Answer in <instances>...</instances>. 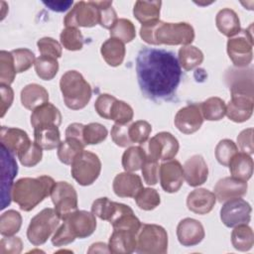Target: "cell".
<instances>
[{"mask_svg":"<svg viewBox=\"0 0 254 254\" xmlns=\"http://www.w3.org/2000/svg\"><path fill=\"white\" fill-rule=\"evenodd\" d=\"M136 74L142 93L153 100L171 98L182 77V68L173 52L143 48L136 58Z\"/></svg>","mask_w":254,"mask_h":254,"instance_id":"6da1fadb","label":"cell"},{"mask_svg":"<svg viewBox=\"0 0 254 254\" xmlns=\"http://www.w3.org/2000/svg\"><path fill=\"white\" fill-rule=\"evenodd\" d=\"M140 37L150 45L188 46L194 40V30L190 24L186 22L166 23L159 20L151 24L142 25Z\"/></svg>","mask_w":254,"mask_h":254,"instance_id":"7a4b0ae2","label":"cell"},{"mask_svg":"<svg viewBox=\"0 0 254 254\" xmlns=\"http://www.w3.org/2000/svg\"><path fill=\"white\" fill-rule=\"evenodd\" d=\"M55 185L56 182L49 176L19 179L14 183L12 199L22 210L30 211L51 195Z\"/></svg>","mask_w":254,"mask_h":254,"instance_id":"3957f363","label":"cell"},{"mask_svg":"<svg viewBox=\"0 0 254 254\" xmlns=\"http://www.w3.org/2000/svg\"><path fill=\"white\" fill-rule=\"evenodd\" d=\"M60 88L64 104L71 110L84 108L92 95L90 84L76 70H67L62 75Z\"/></svg>","mask_w":254,"mask_h":254,"instance_id":"277c9868","label":"cell"},{"mask_svg":"<svg viewBox=\"0 0 254 254\" xmlns=\"http://www.w3.org/2000/svg\"><path fill=\"white\" fill-rule=\"evenodd\" d=\"M60 216L53 208H44L30 221L27 229V238L35 246L42 245L57 230L60 224Z\"/></svg>","mask_w":254,"mask_h":254,"instance_id":"5b68a950","label":"cell"},{"mask_svg":"<svg viewBox=\"0 0 254 254\" xmlns=\"http://www.w3.org/2000/svg\"><path fill=\"white\" fill-rule=\"evenodd\" d=\"M168 251V233L158 224H142L137 234L136 252L165 254Z\"/></svg>","mask_w":254,"mask_h":254,"instance_id":"8992f818","label":"cell"},{"mask_svg":"<svg viewBox=\"0 0 254 254\" xmlns=\"http://www.w3.org/2000/svg\"><path fill=\"white\" fill-rule=\"evenodd\" d=\"M101 172V162L98 156L92 152L83 150L72 161L70 173L72 178L80 186L92 185Z\"/></svg>","mask_w":254,"mask_h":254,"instance_id":"52a82bcc","label":"cell"},{"mask_svg":"<svg viewBox=\"0 0 254 254\" xmlns=\"http://www.w3.org/2000/svg\"><path fill=\"white\" fill-rule=\"evenodd\" d=\"M55 210L61 219L64 220L77 210V193L73 186L67 182H57L51 192Z\"/></svg>","mask_w":254,"mask_h":254,"instance_id":"ba28073f","label":"cell"},{"mask_svg":"<svg viewBox=\"0 0 254 254\" xmlns=\"http://www.w3.org/2000/svg\"><path fill=\"white\" fill-rule=\"evenodd\" d=\"M252 47V32L248 29L244 30L240 36L229 38L226 45L227 54L235 66L245 67L251 63L253 58Z\"/></svg>","mask_w":254,"mask_h":254,"instance_id":"9c48e42d","label":"cell"},{"mask_svg":"<svg viewBox=\"0 0 254 254\" xmlns=\"http://www.w3.org/2000/svg\"><path fill=\"white\" fill-rule=\"evenodd\" d=\"M65 27L91 28L99 24V11L93 1H79L64 19Z\"/></svg>","mask_w":254,"mask_h":254,"instance_id":"30bf717a","label":"cell"},{"mask_svg":"<svg viewBox=\"0 0 254 254\" xmlns=\"http://www.w3.org/2000/svg\"><path fill=\"white\" fill-rule=\"evenodd\" d=\"M252 208L249 202L240 197L226 200L220 209V219L226 227L248 224L251 219Z\"/></svg>","mask_w":254,"mask_h":254,"instance_id":"8fae6325","label":"cell"},{"mask_svg":"<svg viewBox=\"0 0 254 254\" xmlns=\"http://www.w3.org/2000/svg\"><path fill=\"white\" fill-rule=\"evenodd\" d=\"M1 209H4L10 204L12 198L13 190V179L16 177L18 172L17 162L15 160L14 154L7 148L1 145Z\"/></svg>","mask_w":254,"mask_h":254,"instance_id":"7c38bea8","label":"cell"},{"mask_svg":"<svg viewBox=\"0 0 254 254\" xmlns=\"http://www.w3.org/2000/svg\"><path fill=\"white\" fill-rule=\"evenodd\" d=\"M149 156L156 160H173L179 152V141L170 132H160L149 141Z\"/></svg>","mask_w":254,"mask_h":254,"instance_id":"4fadbf2b","label":"cell"},{"mask_svg":"<svg viewBox=\"0 0 254 254\" xmlns=\"http://www.w3.org/2000/svg\"><path fill=\"white\" fill-rule=\"evenodd\" d=\"M174 123L178 130L184 134L196 132L203 123L200 104L192 103L181 108L175 116Z\"/></svg>","mask_w":254,"mask_h":254,"instance_id":"5bb4252c","label":"cell"},{"mask_svg":"<svg viewBox=\"0 0 254 254\" xmlns=\"http://www.w3.org/2000/svg\"><path fill=\"white\" fill-rule=\"evenodd\" d=\"M254 95L244 93H231V100L226 105L227 117L236 123L247 121L253 113Z\"/></svg>","mask_w":254,"mask_h":254,"instance_id":"9a60e30c","label":"cell"},{"mask_svg":"<svg viewBox=\"0 0 254 254\" xmlns=\"http://www.w3.org/2000/svg\"><path fill=\"white\" fill-rule=\"evenodd\" d=\"M160 184L162 189L169 193L177 192L184 183L183 166L177 160H169L160 166Z\"/></svg>","mask_w":254,"mask_h":254,"instance_id":"2e32d148","label":"cell"},{"mask_svg":"<svg viewBox=\"0 0 254 254\" xmlns=\"http://www.w3.org/2000/svg\"><path fill=\"white\" fill-rule=\"evenodd\" d=\"M75 238H86L96 228V218L92 212L75 210L64 220Z\"/></svg>","mask_w":254,"mask_h":254,"instance_id":"e0dca14e","label":"cell"},{"mask_svg":"<svg viewBox=\"0 0 254 254\" xmlns=\"http://www.w3.org/2000/svg\"><path fill=\"white\" fill-rule=\"evenodd\" d=\"M204 236V228L196 219L190 217L184 218L177 226V237L183 246H195L203 240Z\"/></svg>","mask_w":254,"mask_h":254,"instance_id":"ac0fdd59","label":"cell"},{"mask_svg":"<svg viewBox=\"0 0 254 254\" xmlns=\"http://www.w3.org/2000/svg\"><path fill=\"white\" fill-rule=\"evenodd\" d=\"M184 178L189 186L198 187L204 184L208 178V167L200 155L190 157L183 166Z\"/></svg>","mask_w":254,"mask_h":254,"instance_id":"d6986e66","label":"cell"},{"mask_svg":"<svg viewBox=\"0 0 254 254\" xmlns=\"http://www.w3.org/2000/svg\"><path fill=\"white\" fill-rule=\"evenodd\" d=\"M247 182L237 180L233 177L220 179L214 186V195L219 202L241 197L247 192Z\"/></svg>","mask_w":254,"mask_h":254,"instance_id":"ffe728a7","label":"cell"},{"mask_svg":"<svg viewBox=\"0 0 254 254\" xmlns=\"http://www.w3.org/2000/svg\"><path fill=\"white\" fill-rule=\"evenodd\" d=\"M112 188L114 193L119 197H135L144 187L138 175L131 172H123L116 175Z\"/></svg>","mask_w":254,"mask_h":254,"instance_id":"44dd1931","label":"cell"},{"mask_svg":"<svg viewBox=\"0 0 254 254\" xmlns=\"http://www.w3.org/2000/svg\"><path fill=\"white\" fill-rule=\"evenodd\" d=\"M137 234L127 229H114L109 238L108 249L112 254H130L136 251Z\"/></svg>","mask_w":254,"mask_h":254,"instance_id":"7402d4cb","label":"cell"},{"mask_svg":"<svg viewBox=\"0 0 254 254\" xmlns=\"http://www.w3.org/2000/svg\"><path fill=\"white\" fill-rule=\"evenodd\" d=\"M216 202L214 193L206 189H195L187 197L188 208L196 214H207Z\"/></svg>","mask_w":254,"mask_h":254,"instance_id":"603a6c76","label":"cell"},{"mask_svg":"<svg viewBox=\"0 0 254 254\" xmlns=\"http://www.w3.org/2000/svg\"><path fill=\"white\" fill-rule=\"evenodd\" d=\"M0 141L1 145L13 154H18L31 142L27 132L19 128L7 126L1 127Z\"/></svg>","mask_w":254,"mask_h":254,"instance_id":"cb8c5ba5","label":"cell"},{"mask_svg":"<svg viewBox=\"0 0 254 254\" xmlns=\"http://www.w3.org/2000/svg\"><path fill=\"white\" fill-rule=\"evenodd\" d=\"M58 127L59 126L53 124L36 126L34 128L35 142L43 150H53L58 148L62 142Z\"/></svg>","mask_w":254,"mask_h":254,"instance_id":"d4e9b609","label":"cell"},{"mask_svg":"<svg viewBox=\"0 0 254 254\" xmlns=\"http://www.w3.org/2000/svg\"><path fill=\"white\" fill-rule=\"evenodd\" d=\"M48 101L49 93L47 89L38 83L27 84L21 90L22 105L28 110L33 111Z\"/></svg>","mask_w":254,"mask_h":254,"instance_id":"484cf974","label":"cell"},{"mask_svg":"<svg viewBox=\"0 0 254 254\" xmlns=\"http://www.w3.org/2000/svg\"><path fill=\"white\" fill-rule=\"evenodd\" d=\"M215 24L218 31L228 38L238 35L241 31L240 20L230 8H223L218 11L215 17Z\"/></svg>","mask_w":254,"mask_h":254,"instance_id":"4316f807","label":"cell"},{"mask_svg":"<svg viewBox=\"0 0 254 254\" xmlns=\"http://www.w3.org/2000/svg\"><path fill=\"white\" fill-rule=\"evenodd\" d=\"M62 123V114L54 104L46 102L33 110L31 114V124L35 128L39 125L53 124L60 126Z\"/></svg>","mask_w":254,"mask_h":254,"instance_id":"83f0119b","label":"cell"},{"mask_svg":"<svg viewBox=\"0 0 254 254\" xmlns=\"http://www.w3.org/2000/svg\"><path fill=\"white\" fill-rule=\"evenodd\" d=\"M231 177L247 182L253 174V160L250 155L244 152H237L231 159L229 165Z\"/></svg>","mask_w":254,"mask_h":254,"instance_id":"f1b7e54d","label":"cell"},{"mask_svg":"<svg viewBox=\"0 0 254 254\" xmlns=\"http://www.w3.org/2000/svg\"><path fill=\"white\" fill-rule=\"evenodd\" d=\"M100 53L108 65L118 66L124 61L126 49L123 42L115 38H110L101 45Z\"/></svg>","mask_w":254,"mask_h":254,"instance_id":"f546056e","label":"cell"},{"mask_svg":"<svg viewBox=\"0 0 254 254\" xmlns=\"http://www.w3.org/2000/svg\"><path fill=\"white\" fill-rule=\"evenodd\" d=\"M161 1H136L133 14L134 17L142 24H151L160 20Z\"/></svg>","mask_w":254,"mask_h":254,"instance_id":"4dcf8cb0","label":"cell"},{"mask_svg":"<svg viewBox=\"0 0 254 254\" xmlns=\"http://www.w3.org/2000/svg\"><path fill=\"white\" fill-rule=\"evenodd\" d=\"M85 144L75 138H65L58 147V158L64 165H71L74 158L84 150Z\"/></svg>","mask_w":254,"mask_h":254,"instance_id":"1f68e13d","label":"cell"},{"mask_svg":"<svg viewBox=\"0 0 254 254\" xmlns=\"http://www.w3.org/2000/svg\"><path fill=\"white\" fill-rule=\"evenodd\" d=\"M232 246L238 251H249L254 244L253 230L247 224H239L231 232Z\"/></svg>","mask_w":254,"mask_h":254,"instance_id":"d6a6232c","label":"cell"},{"mask_svg":"<svg viewBox=\"0 0 254 254\" xmlns=\"http://www.w3.org/2000/svg\"><path fill=\"white\" fill-rule=\"evenodd\" d=\"M202 117L208 121H218L226 113V105L223 99L217 96L209 97L200 103Z\"/></svg>","mask_w":254,"mask_h":254,"instance_id":"836d02e7","label":"cell"},{"mask_svg":"<svg viewBox=\"0 0 254 254\" xmlns=\"http://www.w3.org/2000/svg\"><path fill=\"white\" fill-rule=\"evenodd\" d=\"M178 60L181 67L185 70H191L203 62V54L198 48L192 45L183 46L179 50Z\"/></svg>","mask_w":254,"mask_h":254,"instance_id":"e575fe53","label":"cell"},{"mask_svg":"<svg viewBox=\"0 0 254 254\" xmlns=\"http://www.w3.org/2000/svg\"><path fill=\"white\" fill-rule=\"evenodd\" d=\"M147 158V154L140 146L127 148L122 156V167L125 172H136L140 170Z\"/></svg>","mask_w":254,"mask_h":254,"instance_id":"d590c367","label":"cell"},{"mask_svg":"<svg viewBox=\"0 0 254 254\" xmlns=\"http://www.w3.org/2000/svg\"><path fill=\"white\" fill-rule=\"evenodd\" d=\"M37 75L43 80L53 79L59 71V63L56 58L40 56L34 64Z\"/></svg>","mask_w":254,"mask_h":254,"instance_id":"8d00e7d4","label":"cell"},{"mask_svg":"<svg viewBox=\"0 0 254 254\" xmlns=\"http://www.w3.org/2000/svg\"><path fill=\"white\" fill-rule=\"evenodd\" d=\"M21 225L22 216L18 211L10 209L1 214L0 233L2 236H13L17 232H19Z\"/></svg>","mask_w":254,"mask_h":254,"instance_id":"74e56055","label":"cell"},{"mask_svg":"<svg viewBox=\"0 0 254 254\" xmlns=\"http://www.w3.org/2000/svg\"><path fill=\"white\" fill-rule=\"evenodd\" d=\"M110 37L118 39L124 44L130 43L136 37L135 26L130 20L120 18L110 29Z\"/></svg>","mask_w":254,"mask_h":254,"instance_id":"f35d334b","label":"cell"},{"mask_svg":"<svg viewBox=\"0 0 254 254\" xmlns=\"http://www.w3.org/2000/svg\"><path fill=\"white\" fill-rule=\"evenodd\" d=\"M14 58L11 52H0V84L10 85L16 76Z\"/></svg>","mask_w":254,"mask_h":254,"instance_id":"ab89813d","label":"cell"},{"mask_svg":"<svg viewBox=\"0 0 254 254\" xmlns=\"http://www.w3.org/2000/svg\"><path fill=\"white\" fill-rule=\"evenodd\" d=\"M60 40L67 51H79L83 47V37L77 28L65 27L60 35Z\"/></svg>","mask_w":254,"mask_h":254,"instance_id":"60d3db41","label":"cell"},{"mask_svg":"<svg viewBox=\"0 0 254 254\" xmlns=\"http://www.w3.org/2000/svg\"><path fill=\"white\" fill-rule=\"evenodd\" d=\"M17 156L20 163L24 167H35L42 160L43 149L36 142L31 141L23 150L17 154Z\"/></svg>","mask_w":254,"mask_h":254,"instance_id":"b9f144b4","label":"cell"},{"mask_svg":"<svg viewBox=\"0 0 254 254\" xmlns=\"http://www.w3.org/2000/svg\"><path fill=\"white\" fill-rule=\"evenodd\" d=\"M134 198L139 208L147 211L155 209L161 202L159 192L151 188H143Z\"/></svg>","mask_w":254,"mask_h":254,"instance_id":"7bdbcfd3","label":"cell"},{"mask_svg":"<svg viewBox=\"0 0 254 254\" xmlns=\"http://www.w3.org/2000/svg\"><path fill=\"white\" fill-rule=\"evenodd\" d=\"M108 135V131L105 126L100 123L92 122L84 125L83 128V141L85 145H96L103 142Z\"/></svg>","mask_w":254,"mask_h":254,"instance_id":"ee69618b","label":"cell"},{"mask_svg":"<svg viewBox=\"0 0 254 254\" xmlns=\"http://www.w3.org/2000/svg\"><path fill=\"white\" fill-rule=\"evenodd\" d=\"M134 116L133 108L125 101L116 99L112 104L110 119L118 124H127L132 121Z\"/></svg>","mask_w":254,"mask_h":254,"instance_id":"f6af8a7d","label":"cell"},{"mask_svg":"<svg viewBox=\"0 0 254 254\" xmlns=\"http://www.w3.org/2000/svg\"><path fill=\"white\" fill-rule=\"evenodd\" d=\"M237 152L238 148L232 140L223 139L215 147V158L220 165L227 167Z\"/></svg>","mask_w":254,"mask_h":254,"instance_id":"bcb514c9","label":"cell"},{"mask_svg":"<svg viewBox=\"0 0 254 254\" xmlns=\"http://www.w3.org/2000/svg\"><path fill=\"white\" fill-rule=\"evenodd\" d=\"M99 11V25L105 29H111L118 20L115 10L112 8V1H93Z\"/></svg>","mask_w":254,"mask_h":254,"instance_id":"7dc6e473","label":"cell"},{"mask_svg":"<svg viewBox=\"0 0 254 254\" xmlns=\"http://www.w3.org/2000/svg\"><path fill=\"white\" fill-rule=\"evenodd\" d=\"M117 202L111 201L107 197H99L92 202L91 212L102 220L109 221L116 210Z\"/></svg>","mask_w":254,"mask_h":254,"instance_id":"c3c4849f","label":"cell"},{"mask_svg":"<svg viewBox=\"0 0 254 254\" xmlns=\"http://www.w3.org/2000/svg\"><path fill=\"white\" fill-rule=\"evenodd\" d=\"M16 71L21 73L28 70L36 62L34 53L29 49H16L12 52Z\"/></svg>","mask_w":254,"mask_h":254,"instance_id":"681fc988","label":"cell"},{"mask_svg":"<svg viewBox=\"0 0 254 254\" xmlns=\"http://www.w3.org/2000/svg\"><path fill=\"white\" fill-rule=\"evenodd\" d=\"M152 132V126L145 120H138L129 126V136L133 143H145Z\"/></svg>","mask_w":254,"mask_h":254,"instance_id":"f907efd6","label":"cell"},{"mask_svg":"<svg viewBox=\"0 0 254 254\" xmlns=\"http://www.w3.org/2000/svg\"><path fill=\"white\" fill-rule=\"evenodd\" d=\"M141 170H142L144 181L147 185L155 186L158 183L159 174H160V165L158 160L148 155Z\"/></svg>","mask_w":254,"mask_h":254,"instance_id":"816d5d0a","label":"cell"},{"mask_svg":"<svg viewBox=\"0 0 254 254\" xmlns=\"http://www.w3.org/2000/svg\"><path fill=\"white\" fill-rule=\"evenodd\" d=\"M37 46L42 56L53 57L56 59L62 57V53H63L62 46L58 41H56L53 38H50V37L41 38L37 42Z\"/></svg>","mask_w":254,"mask_h":254,"instance_id":"f5cc1de1","label":"cell"},{"mask_svg":"<svg viewBox=\"0 0 254 254\" xmlns=\"http://www.w3.org/2000/svg\"><path fill=\"white\" fill-rule=\"evenodd\" d=\"M112 141L119 147H128L133 142L129 136V126L126 124L115 123L111 128Z\"/></svg>","mask_w":254,"mask_h":254,"instance_id":"db71d44e","label":"cell"},{"mask_svg":"<svg viewBox=\"0 0 254 254\" xmlns=\"http://www.w3.org/2000/svg\"><path fill=\"white\" fill-rule=\"evenodd\" d=\"M116 100V97L113 95L107 94V93H102L98 95L97 99L95 100L94 103V108L97 114L104 118V119H110V111L112 104Z\"/></svg>","mask_w":254,"mask_h":254,"instance_id":"11a10c76","label":"cell"},{"mask_svg":"<svg viewBox=\"0 0 254 254\" xmlns=\"http://www.w3.org/2000/svg\"><path fill=\"white\" fill-rule=\"evenodd\" d=\"M23 249V242L17 236H4L0 241V254H19Z\"/></svg>","mask_w":254,"mask_h":254,"instance_id":"9f6ffc18","label":"cell"},{"mask_svg":"<svg viewBox=\"0 0 254 254\" xmlns=\"http://www.w3.org/2000/svg\"><path fill=\"white\" fill-rule=\"evenodd\" d=\"M75 240V237L71 234L69 231L66 223L64 221V223L56 230L52 237V243L54 246H64L67 245Z\"/></svg>","mask_w":254,"mask_h":254,"instance_id":"6f0895ef","label":"cell"},{"mask_svg":"<svg viewBox=\"0 0 254 254\" xmlns=\"http://www.w3.org/2000/svg\"><path fill=\"white\" fill-rule=\"evenodd\" d=\"M237 143L240 150L248 155L254 153V144H253V129L247 128L239 133L237 136Z\"/></svg>","mask_w":254,"mask_h":254,"instance_id":"680465c9","label":"cell"},{"mask_svg":"<svg viewBox=\"0 0 254 254\" xmlns=\"http://www.w3.org/2000/svg\"><path fill=\"white\" fill-rule=\"evenodd\" d=\"M0 94H1V108H0L1 114H0V116L3 117L13 103L14 91L10 87V85L0 84Z\"/></svg>","mask_w":254,"mask_h":254,"instance_id":"91938a15","label":"cell"},{"mask_svg":"<svg viewBox=\"0 0 254 254\" xmlns=\"http://www.w3.org/2000/svg\"><path fill=\"white\" fill-rule=\"evenodd\" d=\"M83 128H84V125L81 124V123H71V124H69L67 126L66 130H65V138H75V139H78V140H80L84 143L83 137H82Z\"/></svg>","mask_w":254,"mask_h":254,"instance_id":"94428289","label":"cell"},{"mask_svg":"<svg viewBox=\"0 0 254 254\" xmlns=\"http://www.w3.org/2000/svg\"><path fill=\"white\" fill-rule=\"evenodd\" d=\"M43 3L53 11L64 12L71 6L72 1H44Z\"/></svg>","mask_w":254,"mask_h":254,"instance_id":"6125c7cd","label":"cell"},{"mask_svg":"<svg viewBox=\"0 0 254 254\" xmlns=\"http://www.w3.org/2000/svg\"><path fill=\"white\" fill-rule=\"evenodd\" d=\"M96 252H109L108 245L102 242L93 243L88 249V253H96Z\"/></svg>","mask_w":254,"mask_h":254,"instance_id":"be15d7a7","label":"cell"}]
</instances>
